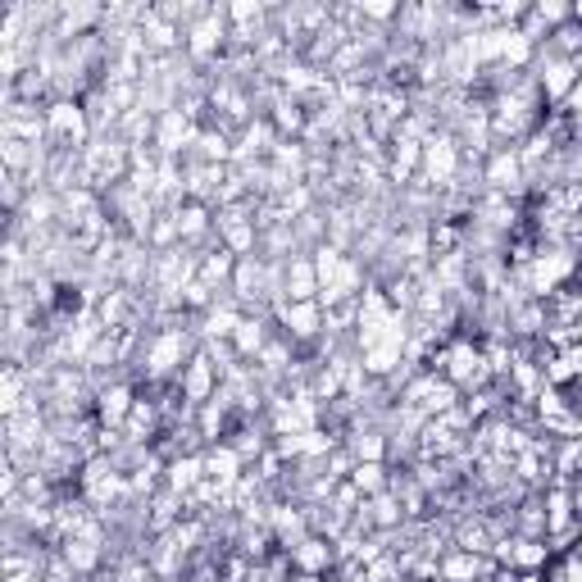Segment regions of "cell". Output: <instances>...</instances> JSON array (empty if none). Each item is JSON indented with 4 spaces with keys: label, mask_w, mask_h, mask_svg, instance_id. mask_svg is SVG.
Segmentation results:
<instances>
[{
    "label": "cell",
    "mask_w": 582,
    "mask_h": 582,
    "mask_svg": "<svg viewBox=\"0 0 582 582\" xmlns=\"http://www.w3.org/2000/svg\"><path fill=\"white\" fill-rule=\"evenodd\" d=\"M282 301H319V269L314 255L282 260Z\"/></svg>",
    "instance_id": "cell-1"
}]
</instances>
